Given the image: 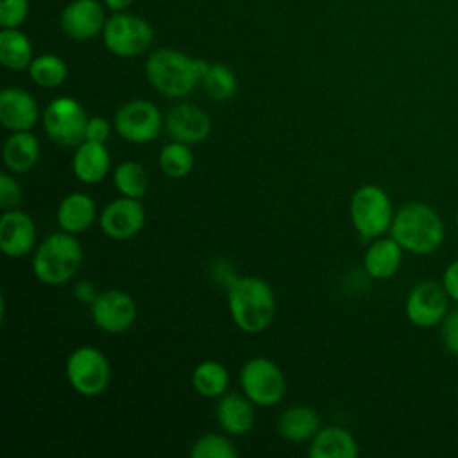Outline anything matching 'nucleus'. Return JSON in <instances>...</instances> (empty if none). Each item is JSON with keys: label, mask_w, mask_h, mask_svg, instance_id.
<instances>
[{"label": "nucleus", "mask_w": 458, "mask_h": 458, "mask_svg": "<svg viewBox=\"0 0 458 458\" xmlns=\"http://www.w3.org/2000/svg\"><path fill=\"white\" fill-rule=\"evenodd\" d=\"M211 63L175 48H157L145 63V73L156 91L179 98L188 95L206 75Z\"/></svg>", "instance_id": "obj_1"}, {"label": "nucleus", "mask_w": 458, "mask_h": 458, "mask_svg": "<svg viewBox=\"0 0 458 458\" xmlns=\"http://www.w3.org/2000/svg\"><path fill=\"white\" fill-rule=\"evenodd\" d=\"M227 306L233 322L249 335L265 331L276 315V295L270 284L254 276L236 277L227 286Z\"/></svg>", "instance_id": "obj_2"}, {"label": "nucleus", "mask_w": 458, "mask_h": 458, "mask_svg": "<svg viewBox=\"0 0 458 458\" xmlns=\"http://www.w3.org/2000/svg\"><path fill=\"white\" fill-rule=\"evenodd\" d=\"M390 234L403 250L429 254L437 250L444 240V224L433 208L413 200L394 215Z\"/></svg>", "instance_id": "obj_3"}, {"label": "nucleus", "mask_w": 458, "mask_h": 458, "mask_svg": "<svg viewBox=\"0 0 458 458\" xmlns=\"http://www.w3.org/2000/svg\"><path fill=\"white\" fill-rule=\"evenodd\" d=\"M82 247L75 234L61 231L47 236L32 258L34 276L50 286L68 283L82 265Z\"/></svg>", "instance_id": "obj_4"}, {"label": "nucleus", "mask_w": 458, "mask_h": 458, "mask_svg": "<svg viewBox=\"0 0 458 458\" xmlns=\"http://www.w3.org/2000/svg\"><path fill=\"white\" fill-rule=\"evenodd\" d=\"M349 213L356 233L367 240L390 231L394 220L390 197L376 184H363L352 193Z\"/></svg>", "instance_id": "obj_5"}, {"label": "nucleus", "mask_w": 458, "mask_h": 458, "mask_svg": "<svg viewBox=\"0 0 458 458\" xmlns=\"http://www.w3.org/2000/svg\"><path fill=\"white\" fill-rule=\"evenodd\" d=\"M102 39L111 54L118 57H138L150 48L154 29L145 18L122 11L106 20Z\"/></svg>", "instance_id": "obj_6"}, {"label": "nucleus", "mask_w": 458, "mask_h": 458, "mask_svg": "<svg viewBox=\"0 0 458 458\" xmlns=\"http://www.w3.org/2000/svg\"><path fill=\"white\" fill-rule=\"evenodd\" d=\"M243 394L261 408L276 406L286 394V377L283 370L265 356L247 360L240 370Z\"/></svg>", "instance_id": "obj_7"}, {"label": "nucleus", "mask_w": 458, "mask_h": 458, "mask_svg": "<svg viewBox=\"0 0 458 458\" xmlns=\"http://www.w3.org/2000/svg\"><path fill=\"white\" fill-rule=\"evenodd\" d=\"M64 372L70 386L84 397L102 394L111 379V367L106 354L91 345L72 351L66 358Z\"/></svg>", "instance_id": "obj_8"}, {"label": "nucleus", "mask_w": 458, "mask_h": 458, "mask_svg": "<svg viewBox=\"0 0 458 458\" xmlns=\"http://www.w3.org/2000/svg\"><path fill=\"white\" fill-rule=\"evenodd\" d=\"M88 120L82 104L72 97L54 98L43 113L47 136L61 147H77L82 143Z\"/></svg>", "instance_id": "obj_9"}, {"label": "nucleus", "mask_w": 458, "mask_h": 458, "mask_svg": "<svg viewBox=\"0 0 458 458\" xmlns=\"http://www.w3.org/2000/svg\"><path fill=\"white\" fill-rule=\"evenodd\" d=\"M163 127L165 118L161 111L148 100H129L114 113V131L131 143H148Z\"/></svg>", "instance_id": "obj_10"}, {"label": "nucleus", "mask_w": 458, "mask_h": 458, "mask_svg": "<svg viewBox=\"0 0 458 458\" xmlns=\"http://www.w3.org/2000/svg\"><path fill=\"white\" fill-rule=\"evenodd\" d=\"M89 306L93 324L109 335L127 331L138 315L134 299L122 290H104Z\"/></svg>", "instance_id": "obj_11"}, {"label": "nucleus", "mask_w": 458, "mask_h": 458, "mask_svg": "<svg viewBox=\"0 0 458 458\" xmlns=\"http://www.w3.org/2000/svg\"><path fill=\"white\" fill-rule=\"evenodd\" d=\"M447 292L437 281L415 284L406 297V317L417 327H433L447 315Z\"/></svg>", "instance_id": "obj_12"}, {"label": "nucleus", "mask_w": 458, "mask_h": 458, "mask_svg": "<svg viewBox=\"0 0 458 458\" xmlns=\"http://www.w3.org/2000/svg\"><path fill=\"white\" fill-rule=\"evenodd\" d=\"M145 225V208L140 199L120 197L111 200L100 213V229L113 240H127Z\"/></svg>", "instance_id": "obj_13"}, {"label": "nucleus", "mask_w": 458, "mask_h": 458, "mask_svg": "<svg viewBox=\"0 0 458 458\" xmlns=\"http://www.w3.org/2000/svg\"><path fill=\"white\" fill-rule=\"evenodd\" d=\"M106 20L98 0H72L61 13V29L70 39L86 41L102 34Z\"/></svg>", "instance_id": "obj_14"}, {"label": "nucleus", "mask_w": 458, "mask_h": 458, "mask_svg": "<svg viewBox=\"0 0 458 458\" xmlns=\"http://www.w3.org/2000/svg\"><path fill=\"white\" fill-rule=\"evenodd\" d=\"M166 134L174 141L200 143L211 132L209 114L195 104H177L165 116Z\"/></svg>", "instance_id": "obj_15"}, {"label": "nucleus", "mask_w": 458, "mask_h": 458, "mask_svg": "<svg viewBox=\"0 0 458 458\" xmlns=\"http://www.w3.org/2000/svg\"><path fill=\"white\" fill-rule=\"evenodd\" d=\"M36 243V225L30 215L14 208L0 216V249L9 258H21Z\"/></svg>", "instance_id": "obj_16"}, {"label": "nucleus", "mask_w": 458, "mask_h": 458, "mask_svg": "<svg viewBox=\"0 0 458 458\" xmlns=\"http://www.w3.org/2000/svg\"><path fill=\"white\" fill-rule=\"evenodd\" d=\"M39 118L34 97L21 88H4L0 91V123L11 131H30Z\"/></svg>", "instance_id": "obj_17"}, {"label": "nucleus", "mask_w": 458, "mask_h": 458, "mask_svg": "<svg viewBox=\"0 0 458 458\" xmlns=\"http://www.w3.org/2000/svg\"><path fill=\"white\" fill-rule=\"evenodd\" d=\"M254 403L243 394H224L216 404V420L220 428L233 437L245 435L256 420Z\"/></svg>", "instance_id": "obj_18"}, {"label": "nucleus", "mask_w": 458, "mask_h": 458, "mask_svg": "<svg viewBox=\"0 0 458 458\" xmlns=\"http://www.w3.org/2000/svg\"><path fill=\"white\" fill-rule=\"evenodd\" d=\"M109 168L111 157L104 143L84 140L75 147L72 157V170L81 182L95 184L107 175Z\"/></svg>", "instance_id": "obj_19"}, {"label": "nucleus", "mask_w": 458, "mask_h": 458, "mask_svg": "<svg viewBox=\"0 0 458 458\" xmlns=\"http://www.w3.org/2000/svg\"><path fill=\"white\" fill-rule=\"evenodd\" d=\"M358 454V444L347 429L340 426L320 428L310 440V458H354Z\"/></svg>", "instance_id": "obj_20"}, {"label": "nucleus", "mask_w": 458, "mask_h": 458, "mask_svg": "<svg viewBox=\"0 0 458 458\" xmlns=\"http://www.w3.org/2000/svg\"><path fill=\"white\" fill-rule=\"evenodd\" d=\"M95 216H97V208H95L93 199L81 191H73V193L66 195L59 202L57 211H55V220H57L59 227L72 234L88 231L89 225L93 224Z\"/></svg>", "instance_id": "obj_21"}, {"label": "nucleus", "mask_w": 458, "mask_h": 458, "mask_svg": "<svg viewBox=\"0 0 458 458\" xmlns=\"http://www.w3.org/2000/svg\"><path fill=\"white\" fill-rule=\"evenodd\" d=\"M403 261V247L390 238H374V242L367 247L363 256L365 272L374 279H388L392 277Z\"/></svg>", "instance_id": "obj_22"}, {"label": "nucleus", "mask_w": 458, "mask_h": 458, "mask_svg": "<svg viewBox=\"0 0 458 458\" xmlns=\"http://www.w3.org/2000/svg\"><path fill=\"white\" fill-rule=\"evenodd\" d=\"M39 141L30 131L11 132L4 143V165L13 174L30 172L39 159Z\"/></svg>", "instance_id": "obj_23"}, {"label": "nucleus", "mask_w": 458, "mask_h": 458, "mask_svg": "<svg viewBox=\"0 0 458 458\" xmlns=\"http://www.w3.org/2000/svg\"><path fill=\"white\" fill-rule=\"evenodd\" d=\"M320 429L318 413L310 406H290L277 417V433L288 442H306Z\"/></svg>", "instance_id": "obj_24"}, {"label": "nucleus", "mask_w": 458, "mask_h": 458, "mask_svg": "<svg viewBox=\"0 0 458 458\" xmlns=\"http://www.w3.org/2000/svg\"><path fill=\"white\" fill-rule=\"evenodd\" d=\"M191 385L202 397H222L229 386V372L220 361L206 360L193 369Z\"/></svg>", "instance_id": "obj_25"}, {"label": "nucleus", "mask_w": 458, "mask_h": 458, "mask_svg": "<svg viewBox=\"0 0 458 458\" xmlns=\"http://www.w3.org/2000/svg\"><path fill=\"white\" fill-rule=\"evenodd\" d=\"M32 43L18 29H2L0 63L9 70H25L32 63Z\"/></svg>", "instance_id": "obj_26"}, {"label": "nucleus", "mask_w": 458, "mask_h": 458, "mask_svg": "<svg viewBox=\"0 0 458 458\" xmlns=\"http://www.w3.org/2000/svg\"><path fill=\"white\" fill-rule=\"evenodd\" d=\"M27 70L32 82L47 89L61 86L68 75L66 63L55 54H43L34 57Z\"/></svg>", "instance_id": "obj_27"}, {"label": "nucleus", "mask_w": 458, "mask_h": 458, "mask_svg": "<svg viewBox=\"0 0 458 458\" xmlns=\"http://www.w3.org/2000/svg\"><path fill=\"white\" fill-rule=\"evenodd\" d=\"M113 182L123 197L141 199L148 188V175L143 165L136 161H123L114 168Z\"/></svg>", "instance_id": "obj_28"}, {"label": "nucleus", "mask_w": 458, "mask_h": 458, "mask_svg": "<svg viewBox=\"0 0 458 458\" xmlns=\"http://www.w3.org/2000/svg\"><path fill=\"white\" fill-rule=\"evenodd\" d=\"M159 168L166 177L182 179L193 168V152L188 143L174 141L161 148L159 152Z\"/></svg>", "instance_id": "obj_29"}, {"label": "nucleus", "mask_w": 458, "mask_h": 458, "mask_svg": "<svg viewBox=\"0 0 458 458\" xmlns=\"http://www.w3.org/2000/svg\"><path fill=\"white\" fill-rule=\"evenodd\" d=\"M200 84L206 95L218 102L229 100L236 93V75L229 66L222 63H211Z\"/></svg>", "instance_id": "obj_30"}, {"label": "nucleus", "mask_w": 458, "mask_h": 458, "mask_svg": "<svg viewBox=\"0 0 458 458\" xmlns=\"http://www.w3.org/2000/svg\"><path fill=\"white\" fill-rule=\"evenodd\" d=\"M190 456L191 458H236L238 449L227 437L218 433H206L191 444Z\"/></svg>", "instance_id": "obj_31"}, {"label": "nucleus", "mask_w": 458, "mask_h": 458, "mask_svg": "<svg viewBox=\"0 0 458 458\" xmlns=\"http://www.w3.org/2000/svg\"><path fill=\"white\" fill-rule=\"evenodd\" d=\"M29 16V0H0L2 29H18Z\"/></svg>", "instance_id": "obj_32"}, {"label": "nucleus", "mask_w": 458, "mask_h": 458, "mask_svg": "<svg viewBox=\"0 0 458 458\" xmlns=\"http://www.w3.org/2000/svg\"><path fill=\"white\" fill-rule=\"evenodd\" d=\"M20 202H21V188L18 181L13 175L4 172L0 175V208L4 211L14 209L18 208Z\"/></svg>", "instance_id": "obj_33"}, {"label": "nucleus", "mask_w": 458, "mask_h": 458, "mask_svg": "<svg viewBox=\"0 0 458 458\" xmlns=\"http://www.w3.org/2000/svg\"><path fill=\"white\" fill-rule=\"evenodd\" d=\"M440 336L445 351L453 356H458V310H453L444 317Z\"/></svg>", "instance_id": "obj_34"}, {"label": "nucleus", "mask_w": 458, "mask_h": 458, "mask_svg": "<svg viewBox=\"0 0 458 458\" xmlns=\"http://www.w3.org/2000/svg\"><path fill=\"white\" fill-rule=\"evenodd\" d=\"M109 134H111V125H109L107 120H104L100 116H95V118L88 120L84 140L97 141V143H106Z\"/></svg>", "instance_id": "obj_35"}, {"label": "nucleus", "mask_w": 458, "mask_h": 458, "mask_svg": "<svg viewBox=\"0 0 458 458\" xmlns=\"http://www.w3.org/2000/svg\"><path fill=\"white\" fill-rule=\"evenodd\" d=\"M442 284H444L449 299L458 302V259L453 261L451 265H447V268L444 270Z\"/></svg>", "instance_id": "obj_36"}, {"label": "nucleus", "mask_w": 458, "mask_h": 458, "mask_svg": "<svg viewBox=\"0 0 458 458\" xmlns=\"http://www.w3.org/2000/svg\"><path fill=\"white\" fill-rule=\"evenodd\" d=\"M73 293H75V297H77L79 302L91 304V302L97 299V295H98L100 292L95 288V284H93L91 281H81V283L75 284Z\"/></svg>", "instance_id": "obj_37"}, {"label": "nucleus", "mask_w": 458, "mask_h": 458, "mask_svg": "<svg viewBox=\"0 0 458 458\" xmlns=\"http://www.w3.org/2000/svg\"><path fill=\"white\" fill-rule=\"evenodd\" d=\"M131 4H132V0H104V5H106L107 9H111L113 13H122V11H125Z\"/></svg>", "instance_id": "obj_38"}, {"label": "nucleus", "mask_w": 458, "mask_h": 458, "mask_svg": "<svg viewBox=\"0 0 458 458\" xmlns=\"http://www.w3.org/2000/svg\"><path fill=\"white\" fill-rule=\"evenodd\" d=\"M456 224H458V211H456Z\"/></svg>", "instance_id": "obj_39"}, {"label": "nucleus", "mask_w": 458, "mask_h": 458, "mask_svg": "<svg viewBox=\"0 0 458 458\" xmlns=\"http://www.w3.org/2000/svg\"><path fill=\"white\" fill-rule=\"evenodd\" d=\"M456 397H458V388H456Z\"/></svg>", "instance_id": "obj_40"}]
</instances>
